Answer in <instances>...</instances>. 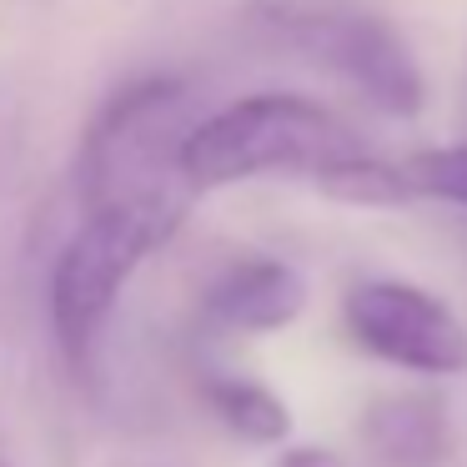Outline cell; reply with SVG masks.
Wrapping results in <instances>:
<instances>
[{
    "mask_svg": "<svg viewBox=\"0 0 467 467\" xmlns=\"http://www.w3.org/2000/svg\"><path fill=\"white\" fill-rule=\"evenodd\" d=\"M182 176L196 196L262 176H296L327 202L362 212H397L417 202L402 166L377 156L352 121L292 91H256L202 116L182 141Z\"/></svg>",
    "mask_w": 467,
    "mask_h": 467,
    "instance_id": "obj_1",
    "label": "cell"
},
{
    "mask_svg": "<svg viewBox=\"0 0 467 467\" xmlns=\"http://www.w3.org/2000/svg\"><path fill=\"white\" fill-rule=\"evenodd\" d=\"M186 202H106L86 206L81 226L66 236L51 266V332L61 347L66 367L86 372L101 347V332L111 322L121 292L131 276L156 256L176 232H182Z\"/></svg>",
    "mask_w": 467,
    "mask_h": 467,
    "instance_id": "obj_2",
    "label": "cell"
},
{
    "mask_svg": "<svg viewBox=\"0 0 467 467\" xmlns=\"http://www.w3.org/2000/svg\"><path fill=\"white\" fill-rule=\"evenodd\" d=\"M202 121L192 86L176 76H146L116 91L81 136V186L86 206L106 202H196L182 176V141Z\"/></svg>",
    "mask_w": 467,
    "mask_h": 467,
    "instance_id": "obj_3",
    "label": "cell"
},
{
    "mask_svg": "<svg viewBox=\"0 0 467 467\" xmlns=\"http://www.w3.org/2000/svg\"><path fill=\"white\" fill-rule=\"evenodd\" d=\"M282 36L302 61L352 86L372 111L412 121L427 106L422 66L382 16L352 11V5H312V11H286Z\"/></svg>",
    "mask_w": 467,
    "mask_h": 467,
    "instance_id": "obj_4",
    "label": "cell"
},
{
    "mask_svg": "<svg viewBox=\"0 0 467 467\" xmlns=\"http://www.w3.org/2000/svg\"><path fill=\"white\" fill-rule=\"evenodd\" d=\"M347 342L362 357L412 377L467 372V322L437 292L402 276H367L342 296Z\"/></svg>",
    "mask_w": 467,
    "mask_h": 467,
    "instance_id": "obj_5",
    "label": "cell"
},
{
    "mask_svg": "<svg viewBox=\"0 0 467 467\" xmlns=\"http://www.w3.org/2000/svg\"><path fill=\"white\" fill-rule=\"evenodd\" d=\"M306 312V276L282 256H242L202 292V322L232 337L286 332Z\"/></svg>",
    "mask_w": 467,
    "mask_h": 467,
    "instance_id": "obj_6",
    "label": "cell"
},
{
    "mask_svg": "<svg viewBox=\"0 0 467 467\" xmlns=\"http://www.w3.org/2000/svg\"><path fill=\"white\" fill-rule=\"evenodd\" d=\"M362 442L377 467H442L452 447L447 407L432 397H382L362 417Z\"/></svg>",
    "mask_w": 467,
    "mask_h": 467,
    "instance_id": "obj_7",
    "label": "cell"
},
{
    "mask_svg": "<svg viewBox=\"0 0 467 467\" xmlns=\"http://www.w3.org/2000/svg\"><path fill=\"white\" fill-rule=\"evenodd\" d=\"M202 402L236 442L286 447V437H292V407H286V397H276L256 377H242V372L202 377Z\"/></svg>",
    "mask_w": 467,
    "mask_h": 467,
    "instance_id": "obj_8",
    "label": "cell"
},
{
    "mask_svg": "<svg viewBox=\"0 0 467 467\" xmlns=\"http://www.w3.org/2000/svg\"><path fill=\"white\" fill-rule=\"evenodd\" d=\"M397 166H402L417 202H447V206H462L467 212V141L422 146V151L402 156Z\"/></svg>",
    "mask_w": 467,
    "mask_h": 467,
    "instance_id": "obj_9",
    "label": "cell"
},
{
    "mask_svg": "<svg viewBox=\"0 0 467 467\" xmlns=\"http://www.w3.org/2000/svg\"><path fill=\"white\" fill-rule=\"evenodd\" d=\"M272 467H352L337 447H317V442H286L276 452Z\"/></svg>",
    "mask_w": 467,
    "mask_h": 467,
    "instance_id": "obj_10",
    "label": "cell"
}]
</instances>
